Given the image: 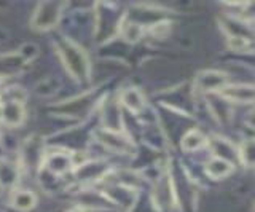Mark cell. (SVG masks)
<instances>
[{
  "mask_svg": "<svg viewBox=\"0 0 255 212\" xmlns=\"http://www.w3.org/2000/svg\"><path fill=\"white\" fill-rule=\"evenodd\" d=\"M58 51L61 54V58L64 61V66L67 67L69 74L77 78L80 82L88 80L90 77V59H88L86 53L77 46L75 43H72L69 40H62L58 43Z\"/></svg>",
  "mask_w": 255,
  "mask_h": 212,
  "instance_id": "6da1fadb",
  "label": "cell"
},
{
  "mask_svg": "<svg viewBox=\"0 0 255 212\" xmlns=\"http://www.w3.org/2000/svg\"><path fill=\"white\" fill-rule=\"evenodd\" d=\"M62 6L64 5L61 2H42L35 8L34 16H32V29L38 30V32H45V30L53 29L61 19Z\"/></svg>",
  "mask_w": 255,
  "mask_h": 212,
  "instance_id": "7a4b0ae2",
  "label": "cell"
},
{
  "mask_svg": "<svg viewBox=\"0 0 255 212\" xmlns=\"http://www.w3.org/2000/svg\"><path fill=\"white\" fill-rule=\"evenodd\" d=\"M195 86L196 90L203 93L220 91L227 86V75L223 72H217V70H206V72L198 74Z\"/></svg>",
  "mask_w": 255,
  "mask_h": 212,
  "instance_id": "3957f363",
  "label": "cell"
},
{
  "mask_svg": "<svg viewBox=\"0 0 255 212\" xmlns=\"http://www.w3.org/2000/svg\"><path fill=\"white\" fill-rule=\"evenodd\" d=\"M24 116H26V110H24L22 102L18 99L5 101L0 106V118L8 126H19L24 121Z\"/></svg>",
  "mask_w": 255,
  "mask_h": 212,
  "instance_id": "277c9868",
  "label": "cell"
},
{
  "mask_svg": "<svg viewBox=\"0 0 255 212\" xmlns=\"http://www.w3.org/2000/svg\"><path fill=\"white\" fill-rule=\"evenodd\" d=\"M42 139L38 136H32L26 140L24 144V158H26V164L29 168H37L40 160H42Z\"/></svg>",
  "mask_w": 255,
  "mask_h": 212,
  "instance_id": "5b68a950",
  "label": "cell"
},
{
  "mask_svg": "<svg viewBox=\"0 0 255 212\" xmlns=\"http://www.w3.org/2000/svg\"><path fill=\"white\" fill-rule=\"evenodd\" d=\"M222 96H225L227 99L233 101V102H246V104H251L254 102V88L252 86H225V88L220 90Z\"/></svg>",
  "mask_w": 255,
  "mask_h": 212,
  "instance_id": "8992f818",
  "label": "cell"
},
{
  "mask_svg": "<svg viewBox=\"0 0 255 212\" xmlns=\"http://www.w3.org/2000/svg\"><path fill=\"white\" fill-rule=\"evenodd\" d=\"M206 172L207 176H211L214 179H222V177H227L233 172V164L230 161L223 160V158H212L206 166Z\"/></svg>",
  "mask_w": 255,
  "mask_h": 212,
  "instance_id": "52a82bcc",
  "label": "cell"
},
{
  "mask_svg": "<svg viewBox=\"0 0 255 212\" xmlns=\"http://www.w3.org/2000/svg\"><path fill=\"white\" fill-rule=\"evenodd\" d=\"M24 61L19 54H5L0 56V77L16 74L24 66Z\"/></svg>",
  "mask_w": 255,
  "mask_h": 212,
  "instance_id": "ba28073f",
  "label": "cell"
},
{
  "mask_svg": "<svg viewBox=\"0 0 255 212\" xmlns=\"http://www.w3.org/2000/svg\"><path fill=\"white\" fill-rule=\"evenodd\" d=\"M35 203L37 196L29 190H16L11 196L13 208H16L18 211H30L35 206Z\"/></svg>",
  "mask_w": 255,
  "mask_h": 212,
  "instance_id": "9c48e42d",
  "label": "cell"
},
{
  "mask_svg": "<svg viewBox=\"0 0 255 212\" xmlns=\"http://www.w3.org/2000/svg\"><path fill=\"white\" fill-rule=\"evenodd\" d=\"M72 166V156L67 153H54L48 158V169H50L53 174H62Z\"/></svg>",
  "mask_w": 255,
  "mask_h": 212,
  "instance_id": "30bf717a",
  "label": "cell"
},
{
  "mask_svg": "<svg viewBox=\"0 0 255 212\" xmlns=\"http://www.w3.org/2000/svg\"><path fill=\"white\" fill-rule=\"evenodd\" d=\"M122 102L125 104V107L128 108V110L137 113L142 110V107H143V96L135 88H129V90L123 91Z\"/></svg>",
  "mask_w": 255,
  "mask_h": 212,
  "instance_id": "8fae6325",
  "label": "cell"
},
{
  "mask_svg": "<svg viewBox=\"0 0 255 212\" xmlns=\"http://www.w3.org/2000/svg\"><path fill=\"white\" fill-rule=\"evenodd\" d=\"M102 172H106V164L99 163V161H93V163L82 164V168L77 171V177H80L82 180L98 179Z\"/></svg>",
  "mask_w": 255,
  "mask_h": 212,
  "instance_id": "7c38bea8",
  "label": "cell"
},
{
  "mask_svg": "<svg viewBox=\"0 0 255 212\" xmlns=\"http://www.w3.org/2000/svg\"><path fill=\"white\" fill-rule=\"evenodd\" d=\"M18 182V169L10 161H0V184L11 187Z\"/></svg>",
  "mask_w": 255,
  "mask_h": 212,
  "instance_id": "4fadbf2b",
  "label": "cell"
},
{
  "mask_svg": "<svg viewBox=\"0 0 255 212\" xmlns=\"http://www.w3.org/2000/svg\"><path fill=\"white\" fill-rule=\"evenodd\" d=\"M207 142V139L201 134L199 131H190L185 137L182 139V147L183 150H196V148L203 147Z\"/></svg>",
  "mask_w": 255,
  "mask_h": 212,
  "instance_id": "5bb4252c",
  "label": "cell"
},
{
  "mask_svg": "<svg viewBox=\"0 0 255 212\" xmlns=\"http://www.w3.org/2000/svg\"><path fill=\"white\" fill-rule=\"evenodd\" d=\"M241 161L246 164V166H249V168L254 166V140H247V142L243 144Z\"/></svg>",
  "mask_w": 255,
  "mask_h": 212,
  "instance_id": "9a60e30c",
  "label": "cell"
},
{
  "mask_svg": "<svg viewBox=\"0 0 255 212\" xmlns=\"http://www.w3.org/2000/svg\"><path fill=\"white\" fill-rule=\"evenodd\" d=\"M37 53H38V48L35 45H32V43H27V45H24L22 48L19 50V56L26 61V62H29L30 59H34L35 56H37Z\"/></svg>",
  "mask_w": 255,
  "mask_h": 212,
  "instance_id": "2e32d148",
  "label": "cell"
},
{
  "mask_svg": "<svg viewBox=\"0 0 255 212\" xmlns=\"http://www.w3.org/2000/svg\"><path fill=\"white\" fill-rule=\"evenodd\" d=\"M67 212H83L80 208H74V209H70V211H67Z\"/></svg>",
  "mask_w": 255,
  "mask_h": 212,
  "instance_id": "e0dca14e",
  "label": "cell"
},
{
  "mask_svg": "<svg viewBox=\"0 0 255 212\" xmlns=\"http://www.w3.org/2000/svg\"><path fill=\"white\" fill-rule=\"evenodd\" d=\"M3 88V77H0V90Z\"/></svg>",
  "mask_w": 255,
  "mask_h": 212,
  "instance_id": "ac0fdd59",
  "label": "cell"
}]
</instances>
